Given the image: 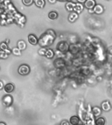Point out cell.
I'll return each mask as SVG.
<instances>
[{
	"instance_id": "obj_18",
	"label": "cell",
	"mask_w": 112,
	"mask_h": 125,
	"mask_svg": "<svg viewBox=\"0 0 112 125\" xmlns=\"http://www.w3.org/2000/svg\"><path fill=\"white\" fill-rule=\"evenodd\" d=\"M12 53L14 55H16V56H20V55H22L21 50L18 47H15V48H13L12 49Z\"/></svg>"
},
{
	"instance_id": "obj_24",
	"label": "cell",
	"mask_w": 112,
	"mask_h": 125,
	"mask_svg": "<svg viewBox=\"0 0 112 125\" xmlns=\"http://www.w3.org/2000/svg\"><path fill=\"white\" fill-rule=\"evenodd\" d=\"M49 1L50 2V3H56V1H50V0H49Z\"/></svg>"
},
{
	"instance_id": "obj_25",
	"label": "cell",
	"mask_w": 112,
	"mask_h": 125,
	"mask_svg": "<svg viewBox=\"0 0 112 125\" xmlns=\"http://www.w3.org/2000/svg\"><path fill=\"white\" fill-rule=\"evenodd\" d=\"M0 125H6V124L4 123H0Z\"/></svg>"
},
{
	"instance_id": "obj_6",
	"label": "cell",
	"mask_w": 112,
	"mask_h": 125,
	"mask_svg": "<svg viewBox=\"0 0 112 125\" xmlns=\"http://www.w3.org/2000/svg\"><path fill=\"white\" fill-rule=\"evenodd\" d=\"M111 104L109 101L103 102L101 104V108L104 111H109L111 109Z\"/></svg>"
},
{
	"instance_id": "obj_17",
	"label": "cell",
	"mask_w": 112,
	"mask_h": 125,
	"mask_svg": "<svg viewBox=\"0 0 112 125\" xmlns=\"http://www.w3.org/2000/svg\"><path fill=\"white\" fill-rule=\"evenodd\" d=\"M54 55H55V53H54L53 50H51V49H47V52H46V54H45V57H47V58L51 59L53 58Z\"/></svg>"
},
{
	"instance_id": "obj_20",
	"label": "cell",
	"mask_w": 112,
	"mask_h": 125,
	"mask_svg": "<svg viewBox=\"0 0 112 125\" xmlns=\"http://www.w3.org/2000/svg\"><path fill=\"white\" fill-rule=\"evenodd\" d=\"M0 48H1V51H5V52L6 50H7V45L6 44L5 42H1V45H0Z\"/></svg>"
},
{
	"instance_id": "obj_1",
	"label": "cell",
	"mask_w": 112,
	"mask_h": 125,
	"mask_svg": "<svg viewBox=\"0 0 112 125\" xmlns=\"http://www.w3.org/2000/svg\"><path fill=\"white\" fill-rule=\"evenodd\" d=\"M18 74L22 75V76H26V75H28L30 72V68L28 64H21L18 67Z\"/></svg>"
},
{
	"instance_id": "obj_13",
	"label": "cell",
	"mask_w": 112,
	"mask_h": 125,
	"mask_svg": "<svg viewBox=\"0 0 112 125\" xmlns=\"http://www.w3.org/2000/svg\"><path fill=\"white\" fill-rule=\"evenodd\" d=\"M83 7H83L82 4L80 3H77L75 4V7L74 11L77 14L81 13L83 11Z\"/></svg>"
},
{
	"instance_id": "obj_15",
	"label": "cell",
	"mask_w": 112,
	"mask_h": 125,
	"mask_svg": "<svg viewBox=\"0 0 112 125\" xmlns=\"http://www.w3.org/2000/svg\"><path fill=\"white\" fill-rule=\"evenodd\" d=\"M105 124H106V120L104 117H98L95 121L96 125H105Z\"/></svg>"
},
{
	"instance_id": "obj_3",
	"label": "cell",
	"mask_w": 112,
	"mask_h": 125,
	"mask_svg": "<svg viewBox=\"0 0 112 125\" xmlns=\"http://www.w3.org/2000/svg\"><path fill=\"white\" fill-rule=\"evenodd\" d=\"M96 5V1H94V0H86L84 3V7H86L88 9L93 10V9Z\"/></svg>"
},
{
	"instance_id": "obj_8",
	"label": "cell",
	"mask_w": 112,
	"mask_h": 125,
	"mask_svg": "<svg viewBox=\"0 0 112 125\" xmlns=\"http://www.w3.org/2000/svg\"><path fill=\"white\" fill-rule=\"evenodd\" d=\"M14 89V86L13 83H7L6 84L5 87H4V89H5V91L7 93H11V92L13 91Z\"/></svg>"
},
{
	"instance_id": "obj_7",
	"label": "cell",
	"mask_w": 112,
	"mask_h": 125,
	"mask_svg": "<svg viewBox=\"0 0 112 125\" xmlns=\"http://www.w3.org/2000/svg\"><path fill=\"white\" fill-rule=\"evenodd\" d=\"M75 3L72 1H69L67 2V3L66 4V9L69 12H72L73 11H74L75 7Z\"/></svg>"
},
{
	"instance_id": "obj_22",
	"label": "cell",
	"mask_w": 112,
	"mask_h": 125,
	"mask_svg": "<svg viewBox=\"0 0 112 125\" xmlns=\"http://www.w3.org/2000/svg\"><path fill=\"white\" fill-rule=\"evenodd\" d=\"M70 123H69L68 121H66V120H64V121H62L61 122L60 125H70Z\"/></svg>"
},
{
	"instance_id": "obj_9",
	"label": "cell",
	"mask_w": 112,
	"mask_h": 125,
	"mask_svg": "<svg viewBox=\"0 0 112 125\" xmlns=\"http://www.w3.org/2000/svg\"><path fill=\"white\" fill-rule=\"evenodd\" d=\"M92 112L94 117H98L102 113V109L98 106H94V107H92Z\"/></svg>"
},
{
	"instance_id": "obj_16",
	"label": "cell",
	"mask_w": 112,
	"mask_h": 125,
	"mask_svg": "<svg viewBox=\"0 0 112 125\" xmlns=\"http://www.w3.org/2000/svg\"><path fill=\"white\" fill-rule=\"evenodd\" d=\"M58 16V14L56 11H51L48 14V17L51 20L56 19Z\"/></svg>"
},
{
	"instance_id": "obj_2",
	"label": "cell",
	"mask_w": 112,
	"mask_h": 125,
	"mask_svg": "<svg viewBox=\"0 0 112 125\" xmlns=\"http://www.w3.org/2000/svg\"><path fill=\"white\" fill-rule=\"evenodd\" d=\"M13 99L12 96L9 95V94L4 96L3 98V103L5 106H10L13 104Z\"/></svg>"
},
{
	"instance_id": "obj_23",
	"label": "cell",
	"mask_w": 112,
	"mask_h": 125,
	"mask_svg": "<svg viewBox=\"0 0 112 125\" xmlns=\"http://www.w3.org/2000/svg\"><path fill=\"white\" fill-rule=\"evenodd\" d=\"M0 84H1V87H0V89H3V82L1 81L0 82Z\"/></svg>"
},
{
	"instance_id": "obj_10",
	"label": "cell",
	"mask_w": 112,
	"mask_h": 125,
	"mask_svg": "<svg viewBox=\"0 0 112 125\" xmlns=\"http://www.w3.org/2000/svg\"><path fill=\"white\" fill-rule=\"evenodd\" d=\"M78 17V14L75 12H71L70 14V15L68 16V20L70 22H74L75 20H77Z\"/></svg>"
},
{
	"instance_id": "obj_19",
	"label": "cell",
	"mask_w": 112,
	"mask_h": 125,
	"mask_svg": "<svg viewBox=\"0 0 112 125\" xmlns=\"http://www.w3.org/2000/svg\"><path fill=\"white\" fill-rule=\"evenodd\" d=\"M22 1L24 5L26 6L31 5V4L33 3H34V1H33V0H22Z\"/></svg>"
},
{
	"instance_id": "obj_12",
	"label": "cell",
	"mask_w": 112,
	"mask_h": 125,
	"mask_svg": "<svg viewBox=\"0 0 112 125\" xmlns=\"http://www.w3.org/2000/svg\"><path fill=\"white\" fill-rule=\"evenodd\" d=\"M26 43L25 42V41L23 40H20L17 43V47L20 50H24L26 48Z\"/></svg>"
},
{
	"instance_id": "obj_21",
	"label": "cell",
	"mask_w": 112,
	"mask_h": 125,
	"mask_svg": "<svg viewBox=\"0 0 112 125\" xmlns=\"http://www.w3.org/2000/svg\"><path fill=\"white\" fill-rule=\"evenodd\" d=\"M47 50V48H41L39 50V53L41 55H45V54H46Z\"/></svg>"
},
{
	"instance_id": "obj_5",
	"label": "cell",
	"mask_w": 112,
	"mask_h": 125,
	"mask_svg": "<svg viewBox=\"0 0 112 125\" xmlns=\"http://www.w3.org/2000/svg\"><path fill=\"white\" fill-rule=\"evenodd\" d=\"M104 7L100 4H96V5L93 9V12L97 14H101L104 12Z\"/></svg>"
},
{
	"instance_id": "obj_4",
	"label": "cell",
	"mask_w": 112,
	"mask_h": 125,
	"mask_svg": "<svg viewBox=\"0 0 112 125\" xmlns=\"http://www.w3.org/2000/svg\"><path fill=\"white\" fill-rule=\"evenodd\" d=\"M28 42L31 45H36L38 44V39L35 35L30 34L28 35Z\"/></svg>"
},
{
	"instance_id": "obj_11",
	"label": "cell",
	"mask_w": 112,
	"mask_h": 125,
	"mask_svg": "<svg viewBox=\"0 0 112 125\" xmlns=\"http://www.w3.org/2000/svg\"><path fill=\"white\" fill-rule=\"evenodd\" d=\"M80 122V119L77 116H72L70 119V123L72 125H77Z\"/></svg>"
},
{
	"instance_id": "obj_26",
	"label": "cell",
	"mask_w": 112,
	"mask_h": 125,
	"mask_svg": "<svg viewBox=\"0 0 112 125\" xmlns=\"http://www.w3.org/2000/svg\"><path fill=\"white\" fill-rule=\"evenodd\" d=\"M80 125V124H79V125Z\"/></svg>"
},
{
	"instance_id": "obj_14",
	"label": "cell",
	"mask_w": 112,
	"mask_h": 125,
	"mask_svg": "<svg viewBox=\"0 0 112 125\" xmlns=\"http://www.w3.org/2000/svg\"><path fill=\"white\" fill-rule=\"evenodd\" d=\"M34 3L37 7L43 9L45 7V1L44 0H35V1H34Z\"/></svg>"
}]
</instances>
